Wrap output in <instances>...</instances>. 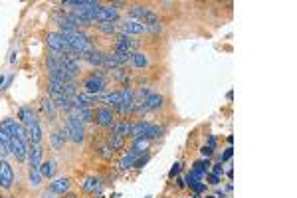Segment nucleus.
<instances>
[{
  "mask_svg": "<svg viewBox=\"0 0 297 198\" xmlns=\"http://www.w3.org/2000/svg\"><path fill=\"white\" fill-rule=\"evenodd\" d=\"M109 85V78L99 72V70H91L88 72L82 82H80V87H82V93H89V95H99L101 91H105Z\"/></svg>",
  "mask_w": 297,
  "mask_h": 198,
  "instance_id": "1",
  "label": "nucleus"
},
{
  "mask_svg": "<svg viewBox=\"0 0 297 198\" xmlns=\"http://www.w3.org/2000/svg\"><path fill=\"white\" fill-rule=\"evenodd\" d=\"M61 129H63V133H65L67 141L76 143V145H82V143L86 141V125H84V123H82L80 119L65 115Z\"/></svg>",
  "mask_w": 297,
  "mask_h": 198,
  "instance_id": "2",
  "label": "nucleus"
},
{
  "mask_svg": "<svg viewBox=\"0 0 297 198\" xmlns=\"http://www.w3.org/2000/svg\"><path fill=\"white\" fill-rule=\"evenodd\" d=\"M93 123H95L97 127H101V129H109V127L115 123V113H113V109H111V107H105V105L95 107V109H93Z\"/></svg>",
  "mask_w": 297,
  "mask_h": 198,
  "instance_id": "3",
  "label": "nucleus"
},
{
  "mask_svg": "<svg viewBox=\"0 0 297 198\" xmlns=\"http://www.w3.org/2000/svg\"><path fill=\"white\" fill-rule=\"evenodd\" d=\"M0 129L2 131H6V133L10 135V137H18V139H22L24 143H28V137H26V129H24V125L20 123V121H16V119H4L2 123H0Z\"/></svg>",
  "mask_w": 297,
  "mask_h": 198,
  "instance_id": "4",
  "label": "nucleus"
},
{
  "mask_svg": "<svg viewBox=\"0 0 297 198\" xmlns=\"http://www.w3.org/2000/svg\"><path fill=\"white\" fill-rule=\"evenodd\" d=\"M46 44H48V50H54V52H61V54H71L73 52L59 32H48L46 34Z\"/></svg>",
  "mask_w": 297,
  "mask_h": 198,
  "instance_id": "5",
  "label": "nucleus"
},
{
  "mask_svg": "<svg viewBox=\"0 0 297 198\" xmlns=\"http://www.w3.org/2000/svg\"><path fill=\"white\" fill-rule=\"evenodd\" d=\"M14 184V170L6 159H0V190H10Z\"/></svg>",
  "mask_w": 297,
  "mask_h": 198,
  "instance_id": "6",
  "label": "nucleus"
},
{
  "mask_svg": "<svg viewBox=\"0 0 297 198\" xmlns=\"http://www.w3.org/2000/svg\"><path fill=\"white\" fill-rule=\"evenodd\" d=\"M137 48H139V44L135 40H131V36H123V34L115 36L113 44H111V50L125 52V54H133V52H137Z\"/></svg>",
  "mask_w": 297,
  "mask_h": 198,
  "instance_id": "7",
  "label": "nucleus"
},
{
  "mask_svg": "<svg viewBox=\"0 0 297 198\" xmlns=\"http://www.w3.org/2000/svg\"><path fill=\"white\" fill-rule=\"evenodd\" d=\"M119 20V8L115 4H101L95 16V22H117Z\"/></svg>",
  "mask_w": 297,
  "mask_h": 198,
  "instance_id": "8",
  "label": "nucleus"
},
{
  "mask_svg": "<svg viewBox=\"0 0 297 198\" xmlns=\"http://www.w3.org/2000/svg\"><path fill=\"white\" fill-rule=\"evenodd\" d=\"M119 30L123 36H141L147 32V26L143 22H137V20H123L119 24Z\"/></svg>",
  "mask_w": 297,
  "mask_h": 198,
  "instance_id": "9",
  "label": "nucleus"
},
{
  "mask_svg": "<svg viewBox=\"0 0 297 198\" xmlns=\"http://www.w3.org/2000/svg\"><path fill=\"white\" fill-rule=\"evenodd\" d=\"M42 161H44L42 143H28V165H30V169H40Z\"/></svg>",
  "mask_w": 297,
  "mask_h": 198,
  "instance_id": "10",
  "label": "nucleus"
},
{
  "mask_svg": "<svg viewBox=\"0 0 297 198\" xmlns=\"http://www.w3.org/2000/svg\"><path fill=\"white\" fill-rule=\"evenodd\" d=\"M65 143H67V137H65V133H63V129H61V127L52 129V133H50V149H52L54 153H59V151H63Z\"/></svg>",
  "mask_w": 297,
  "mask_h": 198,
  "instance_id": "11",
  "label": "nucleus"
},
{
  "mask_svg": "<svg viewBox=\"0 0 297 198\" xmlns=\"http://www.w3.org/2000/svg\"><path fill=\"white\" fill-rule=\"evenodd\" d=\"M10 155H12L16 161L24 163V161L28 159V143H24V141L18 139V137H12V141H10Z\"/></svg>",
  "mask_w": 297,
  "mask_h": 198,
  "instance_id": "12",
  "label": "nucleus"
},
{
  "mask_svg": "<svg viewBox=\"0 0 297 198\" xmlns=\"http://www.w3.org/2000/svg\"><path fill=\"white\" fill-rule=\"evenodd\" d=\"M69 188H71V180H69L67 176L56 178V180H52V182L48 184V192H52V194H61V196L67 194Z\"/></svg>",
  "mask_w": 297,
  "mask_h": 198,
  "instance_id": "13",
  "label": "nucleus"
},
{
  "mask_svg": "<svg viewBox=\"0 0 297 198\" xmlns=\"http://www.w3.org/2000/svg\"><path fill=\"white\" fill-rule=\"evenodd\" d=\"M103 57H105V54L101 50H91V52L80 56V59H84L86 63L93 65V68H101V65H103Z\"/></svg>",
  "mask_w": 297,
  "mask_h": 198,
  "instance_id": "14",
  "label": "nucleus"
},
{
  "mask_svg": "<svg viewBox=\"0 0 297 198\" xmlns=\"http://www.w3.org/2000/svg\"><path fill=\"white\" fill-rule=\"evenodd\" d=\"M18 117H20V123L24 125V127H30V125H34V123H38V115H36V111L30 107V105H24V107H20V111H18Z\"/></svg>",
  "mask_w": 297,
  "mask_h": 198,
  "instance_id": "15",
  "label": "nucleus"
},
{
  "mask_svg": "<svg viewBox=\"0 0 297 198\" xmlns=\"http://www.w3.org/2000/svg\"><path fill=\"white\" fill-rule=\"evenodd\" d=\"M40 111H42V115L46 117V119H50V121H54L56 119V105H54V101L46 95V97H42L40 99Z\"/></svg>",
  "mask_w": 297,
  "mask_h": 198,
  "instance_id": "16",
  "label": "nucleus"
},
{
  "mask_svg": "<svg viewBox=\"0 0 297 198\" xmlns=\"http://www.w3.org/2000/svg\"><path fill=\"white\" fill-rule=\"evenodd\" d=\"M129 63L133 65V68H137V70H145L147 65H148V57H147V54H145V52L137 50V52H133V54H131Z\"/></svg>",
  "mask_w": 297,
  "mask_h": 198,
  "instance_id": "17",
  "label": "nucleus"
},
{
  "mask_svg": "<svg viewBox=\"0 0 297 198\" xmlns=\"http://www.w3.org/2000/svg\"><path fill=\"white\" fill-rule=\"evenodd\" d=\"M93 28H95L101 36H107V38L115 36V34H117V30H119L115 22H95V24H93Z\"/></svg>",
  "mask_w": 297,
  "mask_h": 198,
  "instance_id": "18",
  "label": "nucleus"
},
{
  "mask_svg": "<svg viewBox=\"0 0 297 198\" xmlns=\"http://www.w3.org/2000/svg\"><path fill=\"white\" fill-rule=\"evenodd\" d=\"M26 129V137H28V143H42V127H40V121L30 125V127H24Z\"/></svg>",
  "mask_w": 297,
  "mask_h": 198,
  "instance_id": "19",
  "label": "nucleus"
},
{
  "mask_svg": "<svg viewBox=\"0 0 297 198\" xmlns=\"http://www.w3.org/2000/svg\"><path fill=\"white\" fill-rule=\"evenodd\" d=\"M165 103V97L161 93H148V97L145 99V105L148 107V111H159Z\"/></svg>",
  "mask_w": 297,
  "mask_h": 198,
  "instance_id": "20",
  "label": "nucleus"
},
{
  "mask_svg": "<svg viewBox=\"0 0 297 198\" xmlns=\"http://www.w3.org/2000/svg\"><path fill=\"white\" fill-rule=\"evenodd\" d=\"M82 188H84V192L99 194V190H101V182H99V178H95V176H88V178L82 182Z\"/></svg>",
  "mask_w": 297,
  "mask_h": 198,
  "instance_id": "21",
  "label": "nucleus"
},
{
  "mask_svg": "<svg viewBox=\"0 0 297 198\" xmlns=\"http://www.w3.org/2000/svg\"><path fill=\"white\" fill-rule=\"evenodd\" d=\"M56 161L54 159H48V161H42V165H40V174H42V178H52L54 174H56Z\"/></svg>",
  "mask_w": 297,
  "mask_h": 198,
  "instance_id": "22",
  "label": "nucleus"
},
{
  "mask_svg": "<svg viewBox=\"0 0 297 198\" xmlns=\"http://www.w3.org/2000/svg\"><path fill=\"white\" fill-rule=\"evenodd\" d=\"M42 174H40V169H28V186L32 190H38L42 186Z\"/></svg>",
  "mask_w": 297,
  "mask_h": 198,
  "instance_id": "23",
  "label": "nucleus"
},
{
  "mask_svg": "<svg viewBox=\"0 0 297 198\" xmlns=\"http://www.w3.org/2000/svg\"><path fill=\"white\" fill-rule=\"evenodd\" d=\"M139 157H135V155H131V153H125L123 157H121V161H119V169L121 170H127V169H131V167H135V161H137Z\"/></svg>",
  "mask_w": 297,
  "mask_h": 198,
  "instance_id": "24",
  "label": "nucleus"
},
{
  "mask_svg": "<svg viewBox=\"0 0 297 198\" xmlns=\"http://www.w3.org/2000/svg\"><path fill=\"white\" fill-rule=\"evenodd\" d=\"M212 167V174H216V176H220L222 172H224V167H222V163H218V165H210Z\"/></svg>",
  "mask_w": 297,
  "mask_h": 198,
  "instance_id": "25",
  "label": "nucleus"
},
{
  "mask_svg": "<svg viewBox=\"0 0 297 198\" xmlns=\"http://www.w3.org/2000/svg\"><path fill=\"white\" fill-rule=\"evenodd\" d=\"M10 155V151H8V147L2 143V141H0V159H6Z\"/></svg>",
  "mask_w": 297,
  "mask_h": 198,
  "instance_id": "26",
  "label": "nucleus"
},
{
  "mask_svg": "<svg viewBox=\"0 0 297 198\" xmlns=\"http://www.w3.org/2000/svg\"><path fill=\"white\" fill-rule=\"evenodd\" d=\"M232 153H234V149H232V147H228V149H226V153H224V155H222V157H220V163H224V161H228V159L232 157Z\"/></svg>",
  "mask_w": 297,
  "mask_h": 198,
  "instance_id": "27",
  "label": "nucleus"
},
{
  "mask_svg": "<svg viewBox=\"0 0 297 198\" xmlns=\"http://www.w3.org/2000/svg\"><path fill=\"white\" fill-rule=\"evenodd\" d=\"M190 188H192L194 192H204V190H206V184H204V182H196V184H192Z\"/></svg>",
  "mask_w": 297,
  "mask_h": 198,
  "instance_id": "28",
  "label": "nucleus"
},
{
  "mask_svg": "<svg viewBox=\"0 0 297 198\" xmlns=\"http://www.w3.org/2000/svg\"><path fill=\"white\" fill-rule=\"evenodd\" d=\"M218 182H220V176H216V174H212V172H210V174H208V184L216 186Z\"/></svg>",
  "mask_w": 297,
  "mask_h": 198,
  "instance_id": "29",
  "label": "nucleus"
},
{
  "mask_svg": "<svg viewBox=\"0 0 297 198\" xmlns=\"http://www.w3.org/2000/svg\"><path fill=\"white\" fill-rule=\"evenodd\" d=\"M202 155H204L206 159H210V157H212V149H210V147H202Z\"/></svg>",
  "mask_w": 297,
  "mask_h": 198,
  "instance_id": "30",
  "label": "nucleus"
},
{
  "mask_svg": "<svg viewBox=\"0 0 297 198\" xmlns=\"http://www.w3.org/2000/svg\"><path fill=\"white\" fill-rule=\"evenodd\" d=\"M178 170H180V165H175V167H173V170H171V176L178 174Z\"/></svg>",
  "mask_w": 297,
  "mask_h": 198,
  "instance_id": "31",
  "label": "nucleus"
},
{
  "mask_svg": "<svg viewBox=\"0 0 297 198\" xmlns=\"http://www.w3.org/2000/svg\"><path fill=\"white\" fill-rule=\"evenodd\" d=\"M214 143H216V139H214V137H210V139H208V147L212 149V147H214Z\"/></svg>",
  "mask_w": 297,
  "mask_h": 198,
  "instance_id": "32",
  "label": "nucleus"
},
{
  "mask_svg": "<svg viewBox=\"0 0 297 198\" xmlns=\"http://www.w3.org/2000/svg\"><path fill=\"white\" fill-rule=\"evenodd\" d=\"M63 198H78V194H71V192H67V194H63Z\"/></svg>",
  "mask_w": 297,
  "mask_h": 198,
  "instance_id": "33",
  "label": "nucleus"
},
{
  "mask_svg": "<svg viewBox=\"0 0 297 198\" xmlns=\"http://www.w3.org/2000/svg\"><path fill=\"white\" fill-rule=\"evenodd\" d=\"M42 198H54V194H52V192H48V190H46V194H44V196H42Z\"/></svg>",
  "mask_w": 297,
  "mask_h": 198,
  "instance_id": "34",
  "label": "nucleus"
},
{
  "mask_svg": "<svg viewBox=\"0 0 297 198\" xmlns=\"http://www.w3.org/2000/svg\"><path fill=\"white\" fill-rule=\"evenodd\" d=\"M206 198H216V196H206Z\"/></svg>",
  "mask_w": 297,
  "mask_h": 198,
  "instance_id": "35",
  "label": "nucleus"
},
{
  "mask_svg": "<svg viewBox=\"0 0 297 198\" xmlns=\"http://www.w3.org/2000/svg\"><path fill=\"white\" fill-rule=\"evenodd\" d=\"M0 198H4V196H0Z\"/></svg>",
  "mask_w": 297,
  "mask_h": 198,
  "instance_id": "36",
  "label": "nucleus"
}]
</instances>
